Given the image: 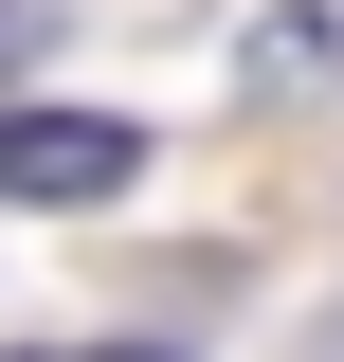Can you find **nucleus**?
<instances>
[{
  "label": "nucleus",
  "instance_id": "423d86ee",
  "mask_svg": "<svg viewBox=\"0 0 344 362\" xmlns=\"http://www.w3.org/2000/svg\"><path fill=\"white\" fill-rule=\"evenodd\" d=\"M37 362H55V344H37Z\"/></svg>",
  "mask_w": 344,
  "mask_h": 362
},
{
  "label": "nucleus",
  "instance_id": "39448f33",
  "mask_svg": "<svg viewBox=\"0 0 344 362\" xmlns=\"http://www.w3.org/2000/svg\"><path fill=\"white\" fill-rule=\"evenodd\" d=\"M308 362H344V308H326V344H308Z\"/></svg>",
  "mask_w": 344,
  "mask_h": 362
},
{
  "label": "nucleus",
  "instance_id": "f03ea898",
  "mask_svg": "<svg viewBox=\"0 0 344 362\" xmlns=\"http://www.w3.org/2000/svg\"><path fill=\"white\" fill-rule=\"evenodd\" d=\"M326 54H344L326 18H254V90H326Z\"/></svg>",
  "mask_w": 344,
  "mask_h": 362
},
{
  "label": "nucleus",
  "instance_id": "7ed1b4c3",
  "mask_svg": "<svg viewBox=\"0 0 344 362\" xmlns=\"http://www.w3.org/2000/svg\"><path fill=\"white\" fill-rule=\"evenodd\" d=\"M37 37H55V0H0V54H37Z\"/></svg>",
  "mask_w": 344,
  "mask_h": 362
},
{
  "label": "nucleus",
  "instance_id": "f257e3e1",
  "mask_svg": "<svg viewBox=\"0 0 344 362\" xmlns=\"http://www.w3.org/2000/svg\"><path fill=\"white\" fill-rule=\"evenodd\" d=\"M145 127L127 109H0V199H127Z\"/></svg>",
  "mask_w": 344,
  "mask_h": 362
},
{
  "label": "nucleus",
  "instance_id": "20e7f679",
  "mask_svg": "<svg viewBox=\"0 0 344 362\" xmlns=\"http://www.w3.org/2000/svg\"><path fill=\"white\" fill-rule=\"evenodd\" d=\"M109 362H181V344H109Z\"/></svg>",
  "mask_w": 344,
  "mask_h": 362
}]
</instances>
